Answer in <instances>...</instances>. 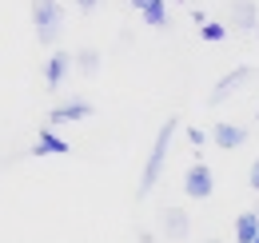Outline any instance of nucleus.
<instances>
[{"mask_svg": "<svg viewBox=\"0 0 259 243\" xmlns=\"http://www.w3.org/2000/svg\"><path fill=\"white\" fill-rule=\"evenodd\" d=\"M136 239H140V243H156V235H152L148 227H140V231H136Z\"/></svg>", "mask_w": 259, "mask_h": 243, "instance_id": "a211bd4d", "label": "nucleus"}, {"mask_svg": "<svg viewBox=\"0 0 259 243\" xmlns=\"http://www.w3.org/2000/svg\"><path fill=\"white\" fill-rule=\"evenodd\" d=\"M251 76H255V68H251V64H239V68H231V72H224V76L215 80V88H211V96H207V108H220L224 100H231V96H235V92L243 88V84H247Z\"/></svg>", "mask_w": 259, "mask_h": 243, "instance_id": "7ed1b4c3", "label": "nucleus"}, {"mask_svg": "<svg viewBox=\"0 0 259 243\" xmlns=\"http://www.w3.org/2000/svg\"><path fill=\"white\" fill-rule=\"evenodd\" d=\"M176 128H180V116H167L160 124V132H156V144H152V152L144 159V172H140V187H136V199L144 204L148 195H152V187L160 183L163 176V164H167V148H171V136H176Z\"/></svg>", "mask_w": 259, "mask_h": 243, "instance_id": "f257e3e1", "label": "nucleus"}, {"mask_svg": "<svg viewBox=\"0 0 259 243\" xmlns=\"http://www.w3.org/2000/svg\"><path fill=\"white\" fill-rule=\"evenodd\" d=\"M255 243H259V235H255Z\"/></svg>", "mask_w": 259, "mask_h": 243, "instance_id": "b1692460", "label": "nucleus"}, {"mask_svg": "<svg viewBox=\"0 0 259 243\" xmlns=\"http://www.w3.org/2000/svg\"><path fill=\"white\" fill-rule=\"evenodd\" d=\"M180 4H188V0H180Z\"/></svg>", "mask_w": 259, "mask_h": 243, "instance_id": "5701e85b", "label": "nucleus"}, {"mask_svg": "<svg viewBox=\"0 0 259 243\" xmlns=\"http://www.w3.org/2000/svg\"><path fill=\"white\" fill-rule=\"evenodd\" d=\"M92 116V100L76 96V100H60L52 112H48V128L52 124H76V120H88Z\"/></svg>", "mask_w": 259, "mask_h": 243, "instance_id": "423d86ee", "label": "nucleus"}, {"mask_svg": "<svg viewBox=\"0 0 259 243\" xmlns=\"http://www.w3.org/2000/svg\"><path fill=\"white\" fill-rule=\"evenodd\" d=\"M247 180H251V191H259V155H255V164H251V172H247Z\"/></svg>", "mask_w": 259, "mask_h": 243, "instance_id": "dca6fc26", "label": "nucleus"}, {"mask_svg": "<svg viewBox=\"0 0 259 243\" xmlns=\"http://www.w3.org/2000/svg\"><path fill=\"white\" fill-rule=\"evenodd\" d=\"M199 36H203L207 44H215V40H227V24H220V20H207V24L199 28Z\"/></svg>", "mask_w": 259, "mask_h": 243, "instance_id": "4468645a", "label": "nucleus"}, {"mask_svg": "<svg viewBox=\"0 0 259 243\" xmlns=\"http://www.w3.org/2000/svg\"><path fill=\"white\" fill-rule=\"evenodd\" d=\"M184 191H188V199H207V195L215 191V176H211L207 159H192V164H188V172H184Z\"/></svg>", "mask_w": 259, "mask_h": 243, "instance_id": "20e7f679", "label": "nucleus"}, {"mask_svg": "<svg viewBox=\"0 0 259 243\" xmlns=\"http://www.w3.org/2000/svg\"><path fill=\"white\" fill-rule=\"evenodd\" d=\"M72 4H76V8H80V12H92V8H96L100 0H72Z\"/></svg>", "mask_w": 259, "mask_h": 243, "instance_id": "f3484780", "label": "nucleus"}, {"mask_svg": "<svg viewBox=\"0 0 259 243\" xmlns=\"http://www.w3.org/2000/svg\"><path fill=\"white\" fill-rule=\"evenodd\" d=\"M188 140H192V148H195V155H203V128H195V124H188Z\"/></svg>", "mask_w": 259, "mask_h": 243, "instance_id": "2eb2a0df", "label": "nucleus"}, {"mask_svg": "<svg viewBox=\"0 0 259 243\" xmlns=\"http://www.w3.org/2000/svg\"><path fill=\"white\" fill-rule=\"evenodd\" d=\"M203 243H220V239H203Z\"/></svg>", "mask_w": 259, "mask_h": 243, "instance_id": "aec40b11", "label": "nucleus"}, {"mask_svg": "<svg viewBox=\"0 0 259 243\" xmlns=\"http://www.w3.org/2000/svg\"><path fill=\"white\" fill-rule=\"evenodd\" d=\"M76 68V60H72V52H64V48H56L48 60H44V84H48V92H56L60 84L68 80V72Z\"/></svg>", "mask_w": 259, "mask_h": 243, "instance_id": "0eeeda50", "label": "nucleus"}, {"mask_svg": "<svg viewBox=\"0 0 259 243\" xmlns=\"http://www.w3.org/2000/svg\"><path fill=\"white\" fill-rule=\"evenodd\" d=\"M72 60H76V72L80 76H96L100 72V48H80V52H72Z\"/></svg>", "mask_w": 259, "mask_h": 243, "instance_id": "ddd939ff", "label": "nucleus"}, {"mask_svg": "<svg viewBox=\"0 0 259 243\" xmlns=\"http://www.w3.org/2000/svg\"><path fill=\"white\" fill-rule=\"evenodd\" d=\"M255 120H259V108H255Z\"/></svg>", "mask_w": 259, "mask_h": 243, "instance_id": "412c9836", "label": "nucleus"}, {"mask_svg": "<svg viewBox=\"0 0 259 243\" xmlns=\"http://www.w3.org/2000/svg\"><path fill=\"white\" fill-rule=\"evenodd\" d=\"M188 231H192V215L184 212V208H163L160 212V235L167 243L188 239Z\"/></svg>", "mask_w": 259, "mask_h": 243, "instance_id": "39448f33", "label": "nucleus"}, {"mask_svg": "<svg viewBox=\"0 0 259 243\" xmlns=\"http://www.w3.org/2000/svg\"><path fill=\"white\" fill-rule=\"evenodd\" d=\"M211 144H215L220 152H231V148L247 144V128H243V124H231V120H220L211 128Z\"/></svg>", "mask_w": 259, "mask_h": 243, "instance_id": "1a4fd4ad", "label": "nucleus"}, {"mask_svg": "<svg viewBox=\"0 0 259 243\" xmlns=\"http://www.w3.org/2000/svg\"><path fill=\"white\" fill-rule=\"evenodd\" d=\"M68 152H72V144H68L64 136H56V132H52V128L44 124V128H40V136H36V144H32V152H28V155H68Z\"/></svg>", "mask_w": 259, "mask_h": 243, "instance_id": "9d476101", "label": "nucleus"}, {"mask_svg": "<svg viewBox=\"0 0 259 243\" xmlns=\"http://www.w3.org/2000/svg\"><path fill=\"white\" fill-rule=\"evenodd\" d=\"M255 235H259V215L239 212L235 215V243H255Z\"/></svg>", "mask_w": 259, "mask_h": 243, "instance_id": "f8f14e48", "label": "nucleus"}, {"mask_svg": "<svg viewBox=\"0 0 259 243\" xmlns=\"http://www.w3.org/2000/svg\"><path fill=\"white\" fill-rule=\"evenodd\" d=\"M227 24L239 32H255L259 28V4L255 0H231L227 8Z\"/></svg>", "mask_w": 259, "mask_h": 243, "instance_id": "6e6552de", "label": "nucleus"}, {"mask_svg": "<svg viewBox=\"0 0 259 243\" xmlns=\"http://www.w3.org/2000/svg\"><path fill=\"white\" fill-rule=\"evenodd\" d=\"M32 24L40 44H56L64 32V4L60 0H32Z\"/></svg>", "mask_w": 259, "mask_h": 243, "instance_id": "f03ea898", "label": "nucleus"}, {"mask_svg": "<svg viewBox=\"0 0 259 243\" xmlns=\"http://www.w3.org/2000/svg\"><path fill=\"white\" fill-rule=\"evenodd\" d=\"M132 8L144 16L148 28H167V0H132Z\"/></svg>", "mask_w": 259, "mask_h": 243, "instance_id": "9b49d317", "label": "nucleus"}, {"mask_svg": "<svg viewBox=\"0 0 259 243\" xmlns=\"http://www.w3.org/2000/svg\"><path fill=\"white\" fill-rule=\"evenodd\" d=\"M251 212H255V215H259V204H255V208H251Z\"/></svg>", "mask_w": 259, "mask_h": 243, "instance_id": "6ab92c4d", "label": "nucleus"}, {"mask_svg": "<svg viewBox=\"0 0 259 243\" xmlns=\"http://www.w3.org/2000/svg\"><path fill=\"white\" fill-rule=\"evenodd\" d=\"M255 40H259V28H255Z\"/></svg>", "mask_w": 259, "mask_h": 243, "instance_id": "4be33fe9", "label": "nucleus"}]
</instances>
